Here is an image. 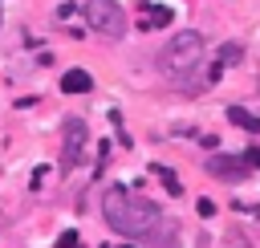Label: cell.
<instances>
[{"mask_svg": "<svg viewBox=\"0 0 260 248\" xmlns=\"http://www.w3.org/2000/svg\"><path fill=\"white\" fill-rule=\"evenodd\" d=\"M244 159H248L252 167H260V146H252V150H244Z\"/></svg>", "mask_w": 260, "mask_h": 248, "instance_id": "13", "label": "cell"}, {"mask_svg": "<svg viewBox=\"0 0 260 248\" xmlns=\"http://www.w3.org/2000/svg\"><path fill=\"white\" fill-rule=\"evenodd\" d=\"M102 211H106V224H110L114 232L130 236V240L154 236V228L162 224V211H158L150 199L134 195L130 187H110L106 199H102Z\"/></svg>", "mask_w": 260, "mask_h": 248, "instance_id": "1", "label": "cell"}, {"mask_svg": "<svg viewBox=\"0 0 260 248\" xmlns=\"http://www.w3.org/2000/svg\"><path fill=\"white\" fill-rule=\"evenodd\" d=\"M158 179L167 183V191H175V195H179V179H175V175H171L167 167H158Z\"/></svg>", "mask_w": 260, "mask_h": 248, "instance_id": "12", "label": "cell"}, {"mask_svg": "<svg viewBox=\"0 0 260 248\" xmlns=\"http://www.w3.org/2000/svg\"><path fill=\"white\" fill-rule=\"evenodd\" d=\"M162 24H171V8H142V28H162Z\"/></svg>", "mask_w": 260, "mask_h": 248, "instance_id": "8", "label": "cell"}, {"mask_svg": "<svg viewBox=\"0 0 260 248\" xmlns=\"http://www.w3.org/2000/svg\"><path fill=\"white\" fill-rule=\"evenodd\" d=\"M215 61H219V65H240V61H244V45H240V41H228V45H219Z\"/></svg>", "mask_w": 260, "mask_h": 248, "instance_id": "9", "label": "cell"}, {"mask_svg": "<svg viewBox=\"0 0 260 248\" xmlns=\"http://www.w3.org/2000/svg\"><path fill=\"white\" fill-rule=\"evenodd\" d=\"M57 248H81V244H77V232H73V228L61 232V236H57Z\"/></svg>", "mask_w": 260, "mask_h": 248, "instance_id": "10", "label": "cell"}, {"mask_svg": "<svg viewBox=\"0 0 260 248\" xmlns=\"http://www.w3.org/2000/svg\"><path fill=\"white\" fill-rule=\"evenodd\" d=\"M248 167H252V163H248L244 154H211V159L203 163V171L215 175V179H244Z\"/></svg>", "mask_w": 260, "mask_h": 248, "instance_id": "5", "label": "cell"}, {"mask_svg": "<svg viewBox=\"0 0 260 248\" xmlns=\"http://www.w3.org/2000/svg\"><path fill=\"white\" fill-rule=\"evenodd\" d=\"M93 85V77L85 73V69H69L65 77H61V94H85Z\"/></svg>", "mask_w": 260, "mask_h": 248, "instance_id": "6", "label": "cell"}, {"mask_svg": "<svg viewBox=\"0 0 260 248\" xmlns=\"http://www.w3.org/2000/svg\"><path fill=\"white\" fill-rule=\"evenodd\" d=\"M223 248H252V244L244 240V232H228V240H223Z\"/></svg>", "mask_w": 260, "mask_h": 248, "instance_id": "11", "label": "cell"}, {"mask_svg": "<svg viewBox=\"0 0 260 248\" xmlns=\"http://www.w3.org/2000/svg\"><path fill=\"white\" fill-rule=\"evenodd\" d=\"M85 20H89L93 33H106V37L126 33V16H122L118 0H85Z\"/></svg>", "mask_w": 260, "mask_h": 248, "instance_id": "3", "label": "cell"}, {"mask_svg": "<svg viewBox=\"0 0 260 248\" xmlns=\"http://www.w3.org/2000/svg\"><path fill=\"white\" fill-rule=\"evenodd\" d=\"M81 146H85V122L81 118H69L65 122V150H61V167L73 171L81 163Z\"/></svg>", "mask_w": 260, "mask_h": 248, "instance_id": "4", "label": "cell"}, {"mask_svg": "<svg viewBox=\"0 0 260 248\" xmlns=\"http://www.w3.org/2000/svg\"><path fill=\"white\" fill-rule=\"evenodd\" d=\"M228 118H232L240 130H248V134H256V130H260V118H256V114H248L244 106H232V110H228Z\"/></svg>", "mask_w": 260, "mask_h": 248, "instance_id": "7", "label": "cell"}, {"mask_svg": "<svg viewBox=\"0 0 260 248\" xmlns=\"http://www.w3.org/2000/svg\"><path fill=\"white\" fill-rule=\"evenodd\" d=\"M199 61H203V37L191 33V28H183L179 37H171L167 49H162V73L171 81H179V85H191Z\"/></svg>", "mask_w": 260, "mask_h": 248, "instance_id": "2", "label": "cell"}]
</instances>
